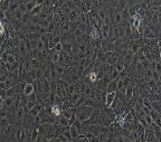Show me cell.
<instances>
[{
  "label": "cell",
  "instance_id": "cell-22",
  "mask_svg": "<svg viewBox=\"0 0 161 142\" xmlns=\"http://www.w3.org/2000/svg\"><path fill=\"white\" fill-rule=\"evenodd\" d=\"M36 6H37V5H36V1H35V0H34V1H31V2H28V4H27V10H28V12L30 11L33 8H35Z\"/></svg>",
  "mask_w": 161,
  "mask_h": 142
},
{
  "label": "cell",
  "instance_id": "cell-4",
  "mask_svg": "<svg viewBox=\"0 0 161 142\" xmlns=\"http://www.w3.org/2000/svg\"><path fill=\"white\" fill-rule=\"evenodd\" d=\"M145 142H156V138H155V132L151 126H148L145 129Z\"/></svg>",
  "mask_w": 161,
  "mask_h": 142
},
{
  "label": "cell",
  "instance_id": "cell-6",
  "mask_svg": "<svg viewBox=\"0 0 161 142\" xmlns=\"http://www.w3.org/2000/svg\"><path fill=\"white\" fill-rule=\"evenodd\" d=\"M151 128L153 129L155 132V138H156V142H161V126L160 125L156 124L155 122H152Z\"/></svg>",
  "mask_w": 161,
  "mask_h": 142
},
{
  "label": "cell",
  "instance_id": "cell-24",
  "mask_svg": "<svg viewBox=\"0 0 161 142\" xmlns=\"http://www.w3.org/2000/svg\"><path fill=\"white\" fill-rule=\"evenodd\" d=\"M6 116H7V110L5 108H0V119L6 118Z\"/></svg>",
  "mask_w": 161,
  "mask_h": 142
},
{
  "label": "cell",
  "instance_id": "cell-29",
  "mask_svg": "<svg viewBox=\"0 0 161 142\" xmlns=\"http://www.w3.org/2000/svg\"><path fill=\"white\" fill-rule=\"evenodd\" d=\"M2 63H4V62H2V59H1V58H0V65H1V64H2Z\"/></svg>",
  "mask_w": 161,
  "mask_h": 142
},
{
  "label": "cell",
  "instance_id": "cell-21",
  "mask_svg": "<svg viewBox=\"0 0 161 142\" xmlns=\"http://www.w3.org/2000/svg\"><path fill=\"white\" fill-rule=\"evenodd\" d=\"M150 116L151 118H152V120H153V121H155V120L157 119V118H158V116H160L161 115V113H159V112H157L156 110H153V108H151L150 110Z\"/></svg>",
  "mask_w": 161,
  "mask_h": 142
},
{
  "label": "cell",
  "instance_id": "cell-3",
  "mask_svg": "<svg viewBox=\"0 0 161 142\" xmlns=\"http://www.w3.org/2000/svg\"><path fill=\"white\" fill-rule=\"evenodd\" d=\"M138 31L140 33L142 38H158V39H160V37L155 31H152V29L150 27H148L147 25H145V24L142 23L138 27Z\"/></svg>",
  "mask_w": 161,
  "mask_h": 142
},
{
  "label": "cell",
  "instance_id": "cell-10",
  "mask_svg": "<svg viewBox=\"0 0 161 142\" xmlns=\"http://www.w3.org/2000/svg\"><path fill=\"white\" fill-rule=\"evenodd\" d=\"M34 92H35V86H34L33 83H26L22 93H24L25 95H30V94L34 93Z\"/></svg>",
  "mask_w": 161,
  "mask_h": 142
},
{
  "label": "cell",
  "instance_id": "cell-25",
  "mask_svg": "<svg viewBox=\"0 0 161 142\" xmlns=\"http://www.w3.org/2000/svg\"><path fill=\"white\" fill-rule=\"evenodd\" d=\"M55 51H58V53H61L62 51V43H57V44H55V46H54V48H53Z\"/></svg>",
  "mask_w": 161,
  "mask_h": 142
},
{
  "label": "cell",
  "instance_id": "cell-19",
  "mask_svg": "<svg viewBox=\"0 0 161 142\" xmlns=\"http://www.w3.org/2000/svg\"><path fill=\"white\" fill-rule=\"evenodd\" d=\"M19 11L21 14H27L28 10H27V4L26 2H22V1H19V7H18Z\"/></svg>",
  "mask_w": 161,
  "mask_h": 142
},
{
  "label": "cell",
  "instance_id": "cell-9",
  "mask_svg": "<svg viewBox=\"0 0 161 142\" xmlns=\"http://www.w3.org/2000/svg\"><path fill=\"white\" fill-rule=\"evenodd\" d=\"M54 71H55L56 73V78H58L61 75H63L65 72H66V68H64L63 66H61L59 64H54Z\"/></svg>",
  "mask_w": 161,
  "mask_h": 142
},
{
  "label": "cell",
  "instance_id": "cell-18",
  "mask_svg": "<svg viewBox=\"0 0 161 142\" xmlns=\"http://www.w3.org/2000/svg\"><path fill=\"white\" fill-rule=\"evenodd\" d=\"M18 7H19V1H14V2H10L8 11H9V12L16 11V10H18Z\"/></svg>",
  "mask_w": 161,
  "mask_h": 142
},
{
  "label": "cell",
  "instance_id": "cell-8",
  "mask_svg": "<svg viewBox=\"0 0 161 142\" xmlns=\"http://www.w3.org/2000/svg\"><path fill=\"white\" fill-rule=\"evenodd\" d=\"M119 57H120V55L117 54V51H114V53L112 54L111 56H110V57H107V58H106L105 63H106V64H109V65H115V63L117 62V59H119Z\"/></svg>",
  "mask_w": 161,
  "mask_h": 142
},
{
  "label": "cell",
  "instance_id": "cell-13",
  "mask_svg": "<svg viewBox=\"0 0 161 142\" xmlns=\"http://www.w3.org/2000/svg\"><path fill=\"white\" fill-rule=\"evenodd\" d=\"M11 25H12V27H14V29L16 30V31H19L20 29H21L22 25L24 24L21 23V20L20 19H12V20H10Z\"/></svg>",
  "mask_w": 161,
  "mask_h": 142
},
{
  "label": "cell",
  "instance_id": "cell-2",
  "mask_svg": "<svg viewBox=\"0 0 161 142\" xmlns=\"http://www.w3.org/2000/svg\"><path fill=\"white\" fill-rule=\"evenodd\" d=\"M129 44H130V39L128 37H120L114 40V51H117L119 55L124 56L125 53L128 51Z\"/></svg>",
  "mask_w": 161,
  "mask_h": 142
},
{
  "label": "cell",
  "instance_id": "cell-12",
  "mask_svg": "<svg viewBox=\"0 0 161 142\" xmlns=\"http://www.w3.org/2000/svg\"><path fill=\"white\" fill-rule=\"evenodd\" d=\"M117 80H111L107 84V87H106V93H111V92H117Z\"/></svg>",
  "mask_w": 161,
  "mask_h": 142
},
{
  "label": "cell",
  "instance_id": "cell-28",
  "mask_svg": "<svg viewBox=\"0 0 161 142\" xmlns=\"http://www.w3.org/2000/svg\"><path fill=\"white\" fill-rule=\"evenodd\" d=\"M1 54H2V51H1V48H0V58H1Z\"/></svg>",
  "mask_w": 161,
  "mask_h": 142
},
{
  "label": "cell",
  "instance_id": "cell-16",
  "mask_svg": "<svg viewBox=\"0 0 161 142\" xmlns=\"http://www.w3.org/2000/svg\"><path fill=\"white\" fill-rule=\"evenodd\" d=\"M151 108L161 113V102L160 101H151Z\"/></svg>",
  "mask_w": 161,
  "mask_h": 142
},
{
  "label": "cell",
  "instance_id": "cell-11",
  "mask_svg": "<svg viewBox=\"0 0 161 142\" xmlns=\"http://www.w3.org/2000/svg\"><path fill=\"white\" fill-rule=\"evenodd\" d=\"M69 133H71V136H72V141H75V139L81 134L79 130H78L76 126H74L73 124L69 125Z\"/></svg>",
  "mask_w": 161,
  "mask_h": 142
},
{
  "label": "cell",
  "instance_id": "cell-20",
  "mask_svg": "<svg viewBox=\"0 0 161 142\" xmlns=\"http://www.w3.org/2000/svg\"><path fill=\"white\" fill-rule=\"evenodd\" d=\"M62 51L72 54V44H62Z\"/></svg>",
  "mask_w": 161,
  "mask_h": 142
},
{
  "label": "cell",
  "instance_id": "cell-5",
  "mask_svg": "<svg viewBox=\"0 0 161 142\" xmlns=\"http://www.w3.org/2000/svg\"><path fill=\"white\" fill-rule=\"evenodd\" d=\"M4 108H5L6 110H10V108H16V104H15V96L6 97L5 100H4Z\"/></svg>",
  "mask_w": 161,
  "mask_h": 142
},
{
  "label": "cell",
  "instance_id": "cell-27",
  "mask_svg": "<svg viewBox=\"0 0 161 142\" xmlns=\"http://www.w3.org/2000/svg\"><path fill=\"white\" fill-rule=\"evenodd\" d=\"M4 108V100H2V97L0 96V108Z\"/></svg>",
  "mask_w": 161,
  "mask_h": 142
},
{
  "label": "cell",
  "instance_id": "cell-26",
  "mask_svg": "<svg viewBox=\"0 0 161 142\" xmlns=\"http://www.w3.org/2000/svg\"><path fill=\"white\" fill-rule=\"evenodd\" d=\"M153 122H155V123H156V124L160 125V126H161V115H160V116H158V118H157V119L155 120V121H153Z\"/></svg>",
  "mask_w": 161,
  "mask_h": 142
},
{
  "label": "cell",
  "instance_id": "cell-23",
  "mask_svg": "<svg viewBox=\"0 0 161 142\" xmlns=\"http://www.w3.org/2000/svg\"><path fill=\"white\" fill-rule=\"evenodd\" d=\"M153 71H156L158 73H161V63L160 62H156L155 67H153Z\"/></svg>",
  "mask_w": 161,
  "mask_h": 142
},
{
  "label": "cell",
  "instance_id": "cell-15",
  "mask_svg": "<svg viewBox=\"0 0 161 142\" xmlns=\"http://www.w3.org/2000/svg\"><path fill=\"white\" fill-rule=\"evenodd\" d=\"M30 65H31V68H34V69H39V68H42V66H43V64H42V62L39 61L38 58L30 59Z\"/></svg>",
  "mask_w": 161,
  "mask_h": 142
},
{
  "label": "cell",
  "instance_id": "cell-14",
  "mask_svg": "<svg viewBox=\"0 0 161 142\" xmlns=\"http://www.w3.org/2000/svg\"><path fill=\"white\" fill-rule=\"evenodd\" d=\"M38 134V125L37 126H31L30 128V141H36Z\"/></svg>",
  "mask_w": 161,
  "mask_h": 142
},
{
  "label": "cell",
  "instance_id": "cell-17",
  "mask_svg": "<svg viewBox=\"0 0 161 142\" xmlns=\"http://www.w3.org/2000/svg\"><path fill=\"white\" fill-rule=\"evenodd\" d=\"M65 92H66L67 96L72 95L73 93L75 92V84H74V83H71V84H69V85H68L66 88H65Z\"/></svg>",
  "mask_w": 161,
  "mask_h": 142
},
{
  "label": "cell",
  "instance_id": "cell-7",
  "mask_svg": "<svg viewBox=\"0 0 161 142\" xmlns=\"http://www.w3.org/2000/svg\"><path fill=\"white\" fill-rule=\"evenodd\" d=\"M115 94H117V92L106 93V95H105V104H104V106H106V108H110V105L112 104L113 100H114V97H115Z\"/></svg>",
  "mask_w": 161,
  "mask_h": 142
},
{
  "label": "cell",
  "instance_id": "cell-1",
  "mask_svg": "<svg viewBox=\"0 0 161 142\" xmlns=\"http://www.w3.org/2000/svg\"><path fill=\"white\" fill-rule=\"evenodd\" d=\"M93 108H94L89 106V105H78V106H76V112H75L76 120L79 121L81 123L85 122L91 116V113H92Z\"/></svg>",
  "mask_w": 161,
  "mask_h": 142
}]
</instances>
